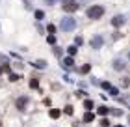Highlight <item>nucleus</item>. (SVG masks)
<instances>
[{"mask_svg": "<svg viewBox=\"0 0 130 127\" xmlns=\"http://www.w3.org/2000/svg\"><path fill=\"white\" fill-rule=\"evenodd\" d=\"M89 69H91V65H89V64H86V65H82V67H80V73H84V75H86V73H89Z\"/></svg>", "mask_w": 130, "mask_h": 127, "instance_id": "13", "label": "nucleus"}, {"mask_svg": "<svg viewBox=\"0 0 130 127\" xmlns=\"http://www.w3.org/2000/svg\"><path fill=\"white\" fill-rule=\"evenodd\" d=\"M115 127H123V125H115Z\"/></svg>", "mask_w": 130, "mask_h": 127, "instance_id": "28", "label": "nucleus"}, {"mask_svg": "<svg viewBox=\"0 0 130 127\" xmlns=\"http://www.w3.org/2000/svg\"><path fill=\"white\" fill-rule=\"evenodd\" d=\"M63 65H65V67H73V58H71V56L65 58V60H63Z\"/></svg>", "mask_w": 130, "mask_h": 127, "instance_id": "12", "label": "nucleus"}, {"mask_svg": "<svg viewBox=\"0 0 130 127\" xmlns=\"http://www.w3.org/2000/svg\"><path fill=\"white\" fill-rule=\"evenodd\" d=\"M63 11H67V13H74L76 9H78V2L76 0H63Z\"/></svg>", "mask_w": 130, "mask_h": 127, "instance_id": "3", "label": "nucleus"}, {"mask_svg": "<svg viewBox=\"0 0 130 127\" xmlns=\"http://www.w3.org/2000/svg\"><path fill=\"white\" fill-rule=\"evenodd\" d=\"M128 58H130V54H128Z\"/></svg>", "mask_w": 130, "mask_h": 127, "instance_id": "29", "label": "nucleus"}, {"mask_svg": "<svg viewBox=\"0 0 130 127\" xmlns=\"http://www.w3.org/2000/svg\"><path fill=\"white\" fill-rule=\"evenodd\" d=\"M110 92H111V95H117L119 92H117V88H110Z\"/></svg>", "mask_w": 130, "mask_h": 127, "instance_id": "25", "label": "nucleus"}, {"mask_svg": "<svg viewBox=\"0 0 130 127\" xmlns=\"http://www.w3.org/2000/svg\"><path fill=\"white\" fill-rule=\"evenodd\" d=\"M125 15H115L113 17V19H111V25H113L115 28H119V26H123V25H125Z\"/></svg>", "mask_w": 130, "mask_h": 127, "instance_id": "4", "label": "nucleus"}, {"mask_svg": "<svg viewBox=\"0 0 130 127\" xmlns=\"http://www.w3.org/2000/svg\"><path fill=\"white\" fill-rule=\"evenodd\" d=\"M102 88H106V90H110V88H111V84H110V82H102Z\"/></svg>", "mask_w": 130, "mask_h": 127, "instance_id": "23", "label": "nucleus"}, {"mask_svg": "<svg viewBox=\"0 0 130 127\" xmlns=\"http://www.w3.org/2000/svg\"><path fill=\"white\" fill-rule=\"evenodd\" d=\"M65 114H73V107H71V105L65 107Z\"/></svg>", "mask_w": 130, "mask_h": 127, "instance_id": "20", "label": "nucleus"}, {"mask_svg": "<svg viewBox=\"0 0 130 127\" xmlns=\"http://www.w3.org/2000/svg\"><path fill=\"white\" fill-rule=\"evenodd\" d=\"M60 114H61V112L58 110V108H52V110H50V118L56 120V118H60Z\"/></svg>", "mask_w": 130, "mask_h": 127, "instance_id": "8", "label": "nucleus"}, {"mask_svg": "<svg viewBox=\"0 0 130 127\" xmlns=\"http://www.w3.org/2000/svg\"><path fill=\"white\" fill-rule=\"evenodd\" d=\"M46 30H48L50 34H54V32H56V26H54V25H48V28H46Z\"/></svg>", "mask_w": 130, "mask_h": 127, "instance_id": "21", "label": "nucleus"}, {"mask_svg": "<svg viewBox=\"0 0 130 127\" xmlns=\"http://www.w3.org/2000/svg\"><path fill=\"white\" fill-rule=\"evenodd\" d=\"M123 86H125V88H128V86H130V77H126L125 80H123Z\"/></svg>", "mask_w": 130, "mask_h": 127, "instance_id": "19", "label": "nucleus"}, {"mask_svg": "<svg viewBox=\"0 0 130 127\" xmlns=\"http://www.w3.org/2000/svg\"><path fill=\"white\" fill-rule=\"evenodd\" d=\"M69 54H71V56H74V54H76V47H69Z\"/></svg>", "mask_w": 130, "mask_h": 127, "instance_id": "18", "label": "nucleus"}, {"mask_svg": "<svg viewBox=\"0 0 130 127\" xmlns=\"http://www.w3.org/2000/svg\"><path fill=\"white\" fill-rule=\"evenodd\" d=\"M91 47L93 49H100V47H102V38H100V36H95V38L91 39Z\"/></svg>", "mask_w": 130, "mask_h": 127, "instance_id": "6", "label": "nucleus"}, {"mask_svg": "<svg viewBox=\"0 0 130 127\" xmlns=\"http://www.w3.org/2000/svg\"><path fill=\"white\" fill-rule=\"evenodd\" d=\"M35 17H37V19L41 21V19H43V17H45V13H43V11H41V9H37V11H35Z\"/></svg>", "mask_w": 130, "mask_h": 127, "instance_id": "17", "label": "nucleus"}, {"mask_svg": "<svg viewBox=\"0 0 130 127\" xmlns=\"http://www.w3.org/2000/svg\"><path fill=\"white\" fill-rule=\"evenodd\" d=\"M34 65H35L37 69H43L45 65H46V62H45V60H37V62H34Z\"/></svg>", "mask_w": 130, "mask_h": 127, "instance_id": "10", "label": "nucleus"}, {"mask_svg": "<svg viewBox=\"0 0 130 127\" xmlns=\"http://www.w3.org/2000/svg\"><path fill=\"white\" fill-rule=\"evenodd\" d=\"M19 78H21V75H15V73H11V75H9V80H11V82H17Z\"/></svg>", "mask_w": 130, "mask_h": 127, "instance_id": "15", "label": "nucleus"}, {"mask_svg": "<svg viewBox=\"0 0 130 127\" xmlns=\"http://www.w3.org/2000/svg\"><path fill=\"white\" fill-rule=\"evenodd\" d=\"M93 120H95V114H93V112H86L84 122H93Z\"/></svg>", "mask_w": 130, "mask_h": 127, "instance_id": "9", "label": "nucleus"}, {"mask_svg": "<svg viewBox=\"0 0 130 127\" xmlns=\"http://www.w3.org/2000/svg\"><path fill=\"white\" fill-rule=\"evenodd\" d=\"M48 43H56V38H54V36H52V34L48 36Z\"/></svg>", "mask_w": 130, "mask_h": 127, "instance_id": "22", "label": "nucleus"}, {"mask_svg": "<svg viewBox=\"0 0 130 127\" xmlns=\"http://www.w3.org/2000/svg\"><path fill=\"white\" fill-rule=\"evenodd\" d=\"M113 67H115L117 71L125 69V62H123V60H115V62H113Z\"/></svg>", "mask_w": 130, "mask_h": 127, "instance_id": "7", "label": "nucleus"}, {"mask_svg": "<svg viewBox=\"0 0 130 127\" xmlns=\"http://www.w3.org/2000/svg\"><path fill=\"white\" fill-rule=\"evenodd\" d=\"M61 30H65V32H71L74 26H76V21L73 19V17H65V19H61Z\"/></svg>", "mask_w": 130, "mask_h": 127, "instance_id": "2", "label": "nucleus"}, {"mask_svg": "<svg viewBox=\"0 0 130 127\" xmlns=\"http://www.w3.org/2000/svg\"><path fill=\"white\" fill-rule=\"evenodd\" d=\"M108 123H110L108 120H102V122H100V125H102V127H108Z\"/></svg>", "mask_w": 130, "mask_h": 127, "instance_id": "26", "label": "nucleus"}, {"mask_svg": "<svg viewBox=\"0 0 130 127\" xmlns=\"http://www.w3.org/2000/svg\"><path fill=\"white\" fill-rule=\"evenodd\" d=\"M15 105H17V108H19V110H24L26 105H28V97H19Z\"/></svg>", "mask_w": 130, "mask_h": 127, "instance_id": "5", "label": "nucleus"}, {"mask_svg": "<svg viewBox=\"0 0 130 127\" xmlns=\"http://www.w3.org/2000/svg\"><path fill=\"white\" fill-rule=\"evenodd\" d=\"M108 112H110V108H108V107H100V108H99V114H102V116H106Z\"/></svg>", "mask_w": 130, "mask_h": 127, "instance_id": "14", "label": "nucleus"}, {"mask_svg": "<svg viewBox=\"0 0 130 127\" xmlns=\"http://www.w3.org/2000/svg\"><path fill=\"white\" fill-rule=\"evenodd\" d=\"M37 86H39L37 78H32V80H30V88H37Z\"/></svg>", "mask_w": 130, "mask_h": 127, "instance_id": "16", "label": "nucleus"}, {"mask_svg": "<svg viewBox=\"0 0 130 127\" xmlns=\"http://www.w3.org/2000/svg\"><path fill=\"white\" fill-rule=\"evenodd\" d=\"M84 107L87 108V110H93V101H91V99H86V101H84Z\"/></svg>", "mask_w": 130, "mask_h": 127, "instance_id": "11", "label": "nucleus"}, {"mask_svg": "<svg viewBox=\"0 0 130 127\" xmlns=\"http://www.w3.org/2000/svg\"><path fill=\"white\" fill-rule=\"evenodd\" d=\"M102 15H104V8H102V6H93V8L87 9V17H89V19H93V21L100 19Z\"/></svg>", "mask_w": 130, "mask_h": 127, "instance_id": "1", "label": "nucleus"}, {"mask_svg": "<svg viewBox=\"0 0 130 127\" xmlns=\"http://www.w3.org/2000/svg\"><path fill=\"white\" fill-rule=\"evenodd\" d=\"M82 41H84L82 38H76V39H74V43H76V45H82Z\"/></svg>", "mask_w": 130, "mask_h": 127, "instance_id": "24", "label": "nucleus"}, {"mask_svg": "<svg viewBox=\"0 0 130 127\" xmlns=\"http://www.w3.org/2000/svg\"><path fill=\"white\" fill-rule=\"evenodd\" d=\"M46 4H56V0H45Z\"/></svg>", "mask_w": 130, "mask_h": 127, "instance_id": "27", "label": "nucleus"}]
</instances>
